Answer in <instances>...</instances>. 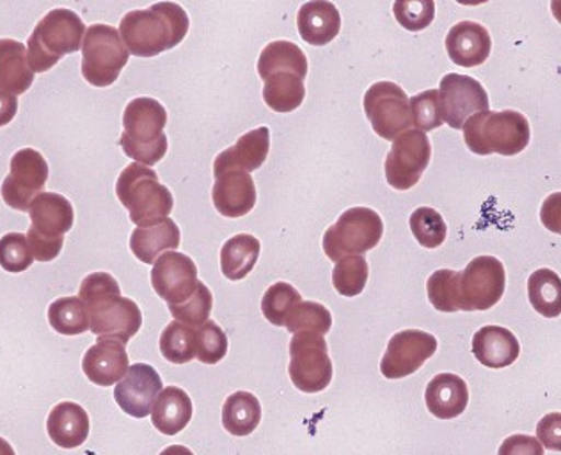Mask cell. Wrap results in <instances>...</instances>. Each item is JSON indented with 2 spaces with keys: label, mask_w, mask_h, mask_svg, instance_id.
Listing matches in <instances>:
<instances>
[{
  "label": "cell",
  "mask_w": 561,
  "mask_h": 455,
  "mask_svg": "<svg viewBox=\"0 0 561 455\" xmlns=\"http://www.w3.org/2000/svg\"><path fill=\"white\" fill-rule=\"evenodd\" d=\"M168 111L159 100L140 96L131 100L123 114L122 145L125 156L139 164L154 166L168 153Z\"/></svg>",
  "instance_id": "obj_5"
},
{
  "label": "cell",
  "mask_w": 561,
  "mask_h": 455,
  "mask_svg": "<svg viewBox=\"0 0 561 455\" xmlns=\"http://www.w3.org/2000/svg\"><path fill=\"white\" fill-rule=\"evenodd\" d=\"M214 207L220 216L239 219L248 216L256 205V185L248 171L231 170L216 177L211 189Z\"/></svg>",
  "instance_id": "obj_20"
},
{
  "label": "cell",
  "mask_w": 561,
  "mask_h": 455,
  "mask_svg": "<svg viewBox=\"0 0 561 455\" xmlns=\"http://www.w3.org/2000/svg\"><path fill=\"white\" fill-rule=\"evenodd\" d=\"M552 16L561 24V0H551Z\"/></svg>",
  "instance_id": "obj_52"
},
{
  "label": "cell",
  "mask_w": 561,
  "mask_h": 455,
  "mask_svg": "<svg viewBox=\"0 0 561 455\" xmlns=\"http://www.w3.org/2000/svg\"><path fill=\"white\" fill-rule=\"evenodd\" d=\"M457 2L462 5H482L489 2V0H457Z\"/></svg>",
  "instance_id": "obj_53"
},
{
  "label": "cell",
  "mask_w": 561,
  "mask_h": 455,
  "mask_svg": "<svg viewBox=\"0 0 561 455\" xmlns=\"http://www.w3.org/2000/svg\"><path fill=\"white\" fill-rule=\"evenodd\" d=\"M440 107L449 127L462 130L472 114L489 109V94L477 79L448 73L440 80Z\"/></svg>",
  "instance_id": "obj_18"
},
{
  "label": "cell",
  "mask_w": 561,
  "mask_h": 455,
  "mask_svg": "<svg viewBox=\"0 0 561 455\" xmlns=\"http://www.w3.org/2000/svg\"><path fill=\"white\" fill-rule=\"evenodd\" d=\"M472 354L486 368L500 371L517 362L520 343L508 329L485 326L472 337Z\"/></svg>",
  "instance_id": "obj_25"
},
{
  "label": "cell",
  "mask_w": 561,
  "mask_h": 455,
  "mask_svg": "<svg viewBox=\"0 0 561 455\" xmlns=\"http://www.w3.org/2000/svg\"><path fill=\"white\" fill-rule=\"evenodd\" d=\"M196 263L191 257L179 251H165L160 254L151 269V285L157 296L164 299L169 306L183 305L196 294L197 286Z\"/></svg>",
  "instance_id": "obj_17"
},
{
  "label": "cell",
  "mask_w": 561,
  "mask_h": 455,
  "mask_svg": "<svg viewBox=\"0 0 561 455\" xmlns=\"http://www.w3.org/2000/svg\"><path fill=\"white\" fill-rule=\"evenodd\" d=\"M368 276H370V268L365 257L351 254L337 260L332 271V285L340 296L357 297L365 291Z\"/></svg>",
  "instance_id": "obj_36"
},
{
  "label": "cell",
  "mask_w": 561,
  "mask_h": 455,
  "mask_svg": "<svg viewBox=\"0 0 561 455\" xmlns=\"http://www.w3.org/2000/svg\"><path fill=\"white\" fill-rule=\"evenodd\" d=\"M302 297L299 292L295 291V286L290 283L279 282L265 292L262 299V314L265 319L276 328H283L286 325L288 315L291 314L295 306L299 305Z\"/></svg>",
  "instance_id": "obj_39"
},
{
  "label": "cell",
  "mask_w": 561,
  "mask_h": 455,
  "mask_svg": "<svg viewBox=\"0 0 561 455\" xmlns=\"http://www.w3.org/2000/svg\"><path fill=\"white\" fill-rule=\"evenodd\" d=\"M182 244V234L171 217L160 221L137 226L130 237V249L134 257L142 263L153 265L160 254L176 251Z\"/></svg>",
  "instance_id": "obj_24"
},
{
  "label": "cell",
  "mask_w": 561,
  "mask_h": 455,
  "mask_svg": "<svg viewBox=\"0 0 561 455\" xmlns=\"http://www.w3.org/2000/svg\"><path fill=\"white\" fill-rule=\"evenodd\" d=\"M0 455H16L10 442H5L4 437H0Z\"/></svg>",
  "instance_id": "obj_51"
},
{
  "label": "cell",
  "mask_w": 561,
  "mask_h": 455,
  "mask_svg": "<svg viewBox=\"0 0 561 455\" xmlns=\"http://www.w3.org/2000/svg\"><path fill=\"white\" fill-rule=\"evenodd\" d=\"M85 31L88 27L76 11L59 8L45 14L27 42L28 65L34 73H45L62 57L80 50Z\"/></svg>",
  "instance_id": "obj_6"
},
{
  "label": "cell",
  "mask_w": 561,
  "mask_h": 455,
  "mask_svg": "<svg viewBox=\"0 0 561 455\" xmlns=\"http://www.w3.org/2000/svg\"><path fill=\"white\" fill-rule=\"evenodd\" d=\"M445 43L449 59L462 68L483 65L491 56V34L471 20H463L449 29Z\"/></svg>",
  "instance_id": "obj_22"
},
{
  "label": "cell",
  "mask_w": 561,
  "mask_h": 455,
  "mask_svg": "<svg viewBox=\"0 0 561 455\" xmlns=\"http://www.w3.org/2000/svg\"><path fill=\"white\" fill-rule=\"evenodd\" d=\"M529 303L546 319L561 315V277L551 269H538L528 280Z\"/></svg>",
  "instance_id": "obj_33"
},
{
  "label": "cell",
  "mask_w": 561,
  "mask_h": 455,
  "mask_svg": "<svg viewBox=\"0 0 561 455\" xmlns=\"http://www.w3.org/2000/svg\"><path fill=\"white\" fill-rule=\"evenodd\" d=\"M125 345L116 339H99L82 360L85 377L96 386L117 385L130 368Z\"/></svg>",
  "instance_id": "obj_21"
},
{
  "label": "cell",
  "mask_w": 561,
  "mask_h": 455,
  "mask_svg": "<svg viewBox=\"0 0 561 455\" xmlns=\"http://www.w3.org/2000/svg\"><path fill=\"white\" fill-rule=\"evenodd\" d=\"M425 402L435 418L454 420L468 408V385L462 377L455 374H439L426 386Z\"/></svg>",
  "instance_id": "obj_28"
},
{
  "label": "cell",
  "mask_w": 561,
  "mask_h": 455,
  "mask_svg": "<svg viewBox=\"0 0 561 455\" xmlns=\"http://www.w3.org/2000/svg\"><path fill=\"white\" fill-rule=\"evenodd\" d=\"M160 352L173 365H185L196 357V328L173 320L160 334Z\"/></svg>",
  "instance_id": "obj_35"
},
{
  "label": "cell",
  "mask_w": 561,
  "mask_h": 455,
  "mask_svg": "<svg viewBox=\"0 0 561 455\" xmlns=\"http://www.w3.org/2000/svg\"><path fill=\"white\" fill-rule=\"evenodd\" d=\"M191 29L187 11L174 2H157L148 10L130 11L119 22V34L128 53L136 57H154L173 50Z\"/></svg>",
  "instance_id": "obj_3"
},
{
  "label": "cell",
  "mask_w": 561,
  "mask_h": 455,
  "mask_svg": "<svg viewBox=\"0 0 561 455\" xmlns=\"http://www.w3.org/2000/svg\"><path fill=\"white\" fill-rule=\"evenodd\" d=\"M540 221L543 228H548L552 234L561 235V193L549 194L543 200L540 208Z\"/></svg>",
  "instance_id": "obj_48"
},
{
  "label": "cell",
  "mask_w": 561,
  "mask_h": 455,
  "mask_svg": "<svg viewBox=\"0 0 561 455\" xmlns=\"http://www.w3.org/2000/svg\"><path fill=\"white\" fill-rule=\"evenodd\" d=\"M291 383L302 394H320L331 385L334 366L323 334L300 331L290 342Z\"/></svg>",
  "instance_id": "obj_11"
},
{
  "label": "cell",
  "mask_w": 561,
  "mask_h": 455,
  "mask_svg": "<svg viewBox=\"0 0 561 455\" xmlns=\"http://www.w3.org/2000/svg\"><path fill=\"white\" fill-rule=\"evenodd\" d=\"M28 216L31 228L27 231V240L34 260H56L65 246V235L76 223V212L71 203L61 194L42 193L34 197Z\"/></svg>",
  "instance_id": "obj_8"
},
{
  "label": "cell",
  "mask_w": 561,
  "mask_h": 455,
  "mask_svg": "<svg viewBox=\"0 0 561 455\" xmlns=\"http://www.w3.org/2000/svg\"><path fill=\"white\" fill-rule=\"evenodd\" d=\"M363 105L375 134L386 141H394L400 134L411 128V99L394 82L382 80L370 86Z\"/></svg>",
  "instance_id": "obj_12"
},
{
  "label": "cell",
  "mask_w": 561,
  "mask_h": 455,
  "mask_svg": "<svg viewBox=\"0 0 561 455\" xmlns=\"http://www.w3.org/2000/svg\"><path fill=\"white\" fill-rule=\"evenodd\" d=\"M228 354V337L214 320L196 328V360L205 365H217Z\"/></svg>",
  "instance_id": "obj_41"
},
{
  "label": "cell",
  "mask_w": 561,
  "mask_h": 455,
  "mask_svg": "<svg viewBox=\"0 0 561 455\" xmlns=\"http://www.w3.org/2000/svg\"><path fill=\"white\" fill-rule=\"evenodd\" d=\"M394 19L411 33H420L434 22V0H394Z\"/></svg>",
  "instance_id": "obj_44"
},
{
  "label": "cell",
  "mask_w": 561,
  "mask_h": 455,
  "mask_svg": "<svg viewBox=\"0 0 561 455\" xmlns=\"http://www.w3.org/2000/svg\"><path fill=\"white\" fill-rule=\"evenodd\" d=\"M34 257L27 235L8 234L0 239V268L8 273L19 274L33 265Z\"/></svg>",
  "instance_id": "obj_43"
},
{
  "label": "cell",
  "mask_w": 561,
  "mask_h": 455,
  "mask_svg": "<svg viewBox=\"0 0 561 455\" xmlns=\"http://www.w3.org/2000/svg\"><path fill=\"white\" fill-rule=\"evenodd\" d=\"M130 59L127 45L117 29L94 24L82 42V76L94 88H108L122 76Z\"/></svg>",
  "instance_id": "obj_9"
},
{
  "label": "cell",
  "mask_w": 561,
  "mask_h": 455,
  "mask_svg": "<svg viewBox=\"0 0 561 455\" xmlns=\"http://www.w3.org/2000/svg\"><path fill=\"white\" fill-rule=\"evenodd\" d=\"M160 455H194V454H192L191 448H187V446L171 445V446H168V448H164V451L160 452Z\"/></svg>",
  "instance_id": "obj_50"
},
{
  "label": "cell",
  "mask_w": 561,
  "mask_h": 455,
  "mask_svg": "<svg viewBox=\"0 0 561 455\" xmlns=\"http://www.w3.org/2000/svg\"><path fill=\"white\" fill-rule=\"evenodd\" d=\"M497 455H543L542 443L528 434H514L501 443Z\"/></svg>",
  "instance_id": "obj_47"
},
{
  "label": "cell",
  "mask_w": 561,
  "mask_h": 455,
  "mask_svg": "<svg viewBox=\"0 0 561 455\" xmlns=\"http://www.w3.org/2000/svg\"><path fill=\"white\" fill-rule=\"evenodd\" d=\"M505 265L494 257H477L460 273V310H491L505 294Z\"/></svg>",
  "instance_id": "obj_13"
},
{
  "label": "cell",
  "mask_w": 561,
  "mask_h": 455,
  "mask_svg": "<svg viewBox=\"0 0 561 455\" xmlns=\"http://www.w3.org/2000/svg\"><path fill=\"white\" fill-rule=\"evenodd\" d=\"M271 150V130L257 127L240 137L228 150L220 151L214 162V177L231 170L256 171L267 160Z\"/></svg>",
  "instance_id": "obj_23"
},
{
  "label": "cell",
  "mask_w": 561,
  "mask_h": 455,
  "mask_svg": "<svg viewBox=\"0 0 561 455\" xmlns=\"http://www.w3.org/2000/svg\"><path fill=\"white\" fill-rule=\"evenodd\" d=\"M48 164L45 157L33 148H24L11 159L10 174L5 177L0 194L8 207L27 212L34 197L47 185Z\"/></svg>",
  "instance_id": "obj_15"
},
{
  "label": "cell",
  "mask_w": 561,
  "mask_h": 455,
  "mask_svg": "<svg viewBox=\"0 0 561 455\" xmlns=\"http://www.w3.org/2000/svg\"><path fill=\"white\" fill-rule=\"evenodd\" d=\"M383 223L377 212L366 207H352L337 217V221L323 234V251L328 259L337 260L363 254L379 246Z\"/></svg>",
  "instance_id": "obj_10"
},
{
  "label": "cell",
  "mask_w": 561,
  "mask_h": 455,
  "mask_svg": "<svg viewBox=\"0 0 561 455\" xmlns=\"http://www.w3.org/2000/svg\"><path fill=\"white\" fill-rule=\"evenodd\" d=\"M48 322L54 331L65 337H77L90 331V315L80 297H61L54 300L48 308Z\"/></svg>",
  "instance_id": "obj_34"
},
{
  "label": "cell",
  "mask_w": 561,
  "mask_h": 455,
  "mask_svg": "<svg viewBox=\"0 0 561 455\" xmlns=\"http://www.w3.org/2000/svg\"><path fill=\"white\" fill-rule=\"evenodd\" d=\"M79 297L90 315V331L99 339L130 342L142 326V314L137 303L122 296L116 277L108 273H93L80 283Z\"/></svg>",
  "instance_id": "obj_1"
},
{
  "label": "cell",
  "mask_w": 561,
  "mask_h": 455,
  "mask_svg": "<svg viewBox=\"0 0 561 455\" xmlns=\"http://www.w3.org/2000/svg\"><path fill=\"white\" fill-rule=\"evenodd\" d=\"M262 422V403L256 395L234 391L222 406V425L231 436H249Z\"/></svg>",
  "instance_id": "obj_32"
},
{
  "label": "cell",
  "mask_w": 561,
  "mask_h": 455,
  "mask_svg": "<svg viewBox=\"0 0 561 455\" xmlns=\"http://www.w3.org/2000/svg\"><path fill=\"white\" fill-rule=\"evenodd\" d=\"M194 413L191 397L179 386H168L160 391L151 409V422L165 436H176L187 428Z\"/></svg>",
  "instance_id": "obj_29"
},
{
  "label": "cell",
  "mask_w": 561,
  "mask_h": 455,
  "mask_svg": "<svg viewBox=\"0 0 561 455\" xmlns=\"http://www.w3.org/2000/svg\"><path fill=\"white\" fill-rule=\"evenodd\" d=\"M285 326L291 334L309 331V333H319L325 337L332 328V315L320 303L300 300L299 305L295 306L291 314L288 315Z\"/></svg>",
  "instance_id": "obj_38"
},
{
  "label": "cell",
  "mask_w": 561,
  "mask_h": 455,
  "mask_svg": "<svg viewBox=\"0 0 561 455\" xmlns=\"http://www.w3.org/2000/svg\"><path fill=\"white\" fill-rule=\"evenodd\" d=\"M432 145L425 132L408 130L393 141L386 157V180L397 191H409L431 164Z\"/></svg>",
  "instance_id": "obj_14"
},
{
  "label": "cell",
  "mask_w": 561,
  "mask_h": 455,
  "mask_svg": "<svg viewBox=\"0 0 561 455\" xmlns=\"http://www.w3.org/2000/svg\"><path fill=\"white\" fill-rule=\"evenodd\" d=\"M16 113H19V99H16V94L5 91L0 86V127H4L8 123L13 122Z\"/></svg>",
  "instance_id": "obj_49"
},
{
  "label": "cell",
  "mask_w": 561,
  "mask_h": 455,
  "mask_svg": "<svg viewBox=\"0 0 561 455\" xmlns=\"http://www.w3.org/2000/svg\"><path fill=\"white\" fill-rule=\"evenodd\" d=\"M435 352L437 339L434 334L420 329H405L389 340L380 362V372L386 379H403L420 371Z\"/></svg>",
  "instance_id": "obj_16"
},
{
  "label": "cell",
  "mask_w": 561,
  "mask_h": 455,
  "mask_svg": "<svg viewBox=\"0 0 561 455\" xmlns=\"http://www.w3.org/2000/svg\"><path fill=\"white\" fill-rule=\"evenodd\" d=\"M297 27L308 45L323 47L340 34L342 16L329 0H309L297 14Z\"/></svg>",
  "instance_id": "obj_26"
},
{
  "label": "cell",
  "mask_w": 561,
  "mask_h": 455,
  "mask_svg": "<svg viewBox=\"0 0 561 455\" xmlns=\"http://www.w3.org/2000/svg\"><path fill=\"white\" fill-rule=\"evenodd\" d=\"M412 123L421 132H431L445 123L439 91L428 90L411 99Z\"/></svg>",
  "instance_id": "obj_45"
},
{
  "label": "cell",
  "mask_w": 561,
  "mask_h": 455,
  "mask_svg": "<svg viewBox=\"0 0 561 455\" xmlns=\"http://www.w3.org/2000/svg\"><path fill=\"white\" fill-rule=\"evenodd\" d=\"M463 141L477 156L514 157L526 150L531 128L524 114L517 111L494 113L491 109L472 114L463 125Z\"/></svg>",
  "instance_id": "obj_4"
},
{
  "label": "cell",
  "mask_w": 561,
  "mask_h": 455,
  "mask_svg": "<svg viewBox=\"0 0 561 455\" xmlns=\"http://www.w3.org/2000/svg\"><path fill=\"white\" fill-rule=\"evenodd\" d=\"M33 82L34 71L24 43L0 39V86L10 93L24 94Z\"/></svg>",
  "instance_id": "obj_30"
},
{
  "label": "cell",
  "mask_w": 561,
  "mask_h": 455,
  "mask_svg": "<svg viewBox=\"0 0 561 455\" xmlns=\"http://www.w3.org/2000/svg\"><path fill=\"white\" fill-rule=\"evenodd\" d=\"M262 244L251 234L231 237L220 249V271L230 282H240L256 268Z\"/></svg>",
  "instance_id": "obj_31"
},
{
  "label": "cell",
  "mask_w": 561,
  "mask_h": 455,
  "mask_svg": "<svg viewBox=\"0 0 561 455\" xmlns=\"http://www.w3.org/2000/svg\"><path fill=\"white\" fill-rule=\"evenodd\" d=\"M116 194L137 226L160 221L173 212V194L160 183L159 174L150 166L139 162L127 166L117 179Z\"/></svg>",
  "instance_id": "obj_7"
},
{
  "label": "cell",
  "mask_w": 561,
  "mask_h": 455,
  "mask_svg": "<svg viewBox=\"0 0 561 455\" xmlns=\"http://www.w3.org/2000/svg\"><path fill=\"white\" fill-rule=\"evenodd\" d=\"M162 388L164 385L153 366L136 363L128 368L127 376L117 383L114 399L128 417L146 418L150 417Z\"/></svg>",
  "instance_id": "obj_19"
},
{
  "label": "cell",
  "mask_w": 561,
  "mask_h": 455,
  "mask_svg": "<svg viewBox=\"0 0 561 455\" xmlns=\"http://www.w3.org/2000/svg\"><path fill=\"white\" fill-rule=\"evenodd\" d=\"M459 277L460 273H455L449 269L435 271L428 277L426 294H428V299L435 310L443 311V314L460 311Z\"/></svg>",
  "instance_id": "obj_37"
},
{
  "label": "cell",
  "mask_w": 561,
  "mask_h": 455,
  "mask_svg": "<svg viewBox=\"0 0 561 455\" xmlns=\"http://www.w3.org/2000/svg\"><path fill=\"white\" fill-rule=\"evenodd\" d=\"M537 440L543 448L561 452V413H549L538 422Z\"/></svg>",
  "instance_id": "obj_46"
},
{
  "label": "cell",
  "mask_w": 561,
  "mask_h": 455,
  "mask_svg": "<svg viewBox=\"0 0 561 455\" xmlns=\"http://www.w3.org/2000/svg\"><path fill=\"white\" fill-rule=\"evenodd\" d=\"M211 308H214V296L210 288L202 282L191 299L185 300L183 305L169 306V311L174 320H180L192 328H199L206 320H210Z\"/></svg>",
  "instance_id": "obj_42"
},
{
  "label": "cell",
  "mask_w": 561,
  "mask_h": 455,
  "mask_svg": "<svg viewBox=\"0 0 561 455\" xmlns=\"http://www.w3.org/2000/svg\"><path fill=\"white\" fill-rule=\"evenodd\" d=\"M308 71V57L299 45L286 39L268 43L257 59L265 104L274 113H294L305 102Z\"/></svg>",
  "instance_id": "obj_2"
},
{
  "label": "cell",
  "mask_w": 561,
  "mask_h": 455,
  "mask_svg": "<svg viewBox=\"0 0 561 455\" xmlns=\"http://www.w3.org/2000/svg\"><path fill=\"white\" fill-rule=\"evenodd\" d=\"M90 414L76 402H61L51 408L47 420L48 436L57 446L71 451L84 445L90 436Z\"/></svg>",
  "instance_id": "obj_27"
},
{
  "label": "cell",
  "mask_w": 561,
  "mask_h": 455,
  "mask_svg": "<svg viewBox=\"0 0 561 455\" xmlns=\"http://www.w3.org/2000/svg\"><path fill=\"white\" fill-rule=\"evenodd\" d=\"M409 225L414 239L426 249L439 248L448 235L445 219L439 212L431 207H420L412 212Z\"/></svg>",
  "instance_id": "obj_40"
}]
</instances>
